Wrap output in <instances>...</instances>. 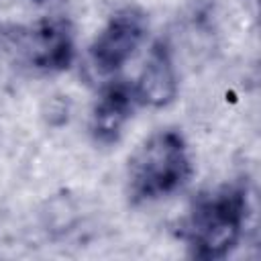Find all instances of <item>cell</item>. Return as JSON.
<instances>
[{
  "label": "cell",
  "mask_w": 261,
  "mask_h": 261,
  "mask_svg": "<svg viewBox=\"0 0 261 261\" xmlns=\"http://www.w3.org/2000/svg\"><path fill=\"white\" fill-rule=\"evenodd\" d=\"M194 175L192 151L177 128H157L128 155L124 194L130 206L167 200L181 192Z\"/></svg>",
  "instance_id": "1"
},
{
  "label": "cell",
  "mask_w": 261,
  "mask_h": 261,
  "mask_svg": "<svg viewBox=\"0 0 261 261\" xmlns=\"http://www.w3.org/2000/svg\"><path fill=\"white\" fill-rule=\"evenodd\" d=\"M12 47L18 59L37 73L67 71L75 59V35L65 16H43L16 27Z\"/></svg>",
  "instance_id": "4"
},
{
  "label": "cell",
  "mask_w": 261,
  "mask_h": 261,
  "mask_svg": "<svg viewBox=\"0 0 261 261\" xmlns=\"http://www.w3.org/2000/svg\"><path fill=\"white\" fill-rule=\"evenodd\" d=\"M137 108L139 104L135 100L130 84L108 77L90 108L88 130L92 141L102 147L116 145L122 139L128 122L133 120Z\"/></svg>",
  "instance_id": "6"
},
{
  "label": "cell",
  "mask_w": 261,
  "mask_h": 261,
  "mask_svg": "<svg viewBox=\"0 0 261 261\" xmlns=\"http://www.w3.org/2000/svg\"><path fill=\"white\" fill-rule=\"evenodd\" d=\"M31 2H37V4H43V2H47V0H31Z\"/></svg>",
  "instance_id": "7"
},
{
  "label": "cell",
  "mask_w": 261,
  "mask_h": 261,
  "mask_svg": "<svg viewBox=\"0 0 261 261\" xmlns=\"http://www.w3.org/2000/svg\"><path fill=\"white\" fill-rule=\"evenodd\" d=\"M149 37V16L139 6L114 10L88 45V61L102 77H116L118 71L139 53Z\"/></svg>",
  "instance_id": "3"
},
{
  "label": "cell",
  "mask_w": 261,
  "mask_h": 261,
  "mask_svg": "<svg viewBox=\"0 0 261 261\" xmlns=\"http://www.w3.org/2000/svg\"><path fill=\"white\" fill-rule=\"evenodd\" d=\"M139 108L163 110L179 96V67L169 39H155L139 67L137 77L130 82Z\"/></svg>",
  "instance_id": "5"
},
{
  "label": "cell",
  "mask_w": 261,
  "mask_h": 261,
  "mask_svg": "<svg viewBox=\"0 0 261 261\" xmlns=\"http://www.w3.org/2000/svg\"><path fill=\"white\" fill-rule=\"evenodd\" d=\"M249 220V196L241 184H224L202 192L192 202L181 239L188 255L198 261H222L245 239Z\"/></svg>",
  "instance_id": "2"
}]
</instances>
